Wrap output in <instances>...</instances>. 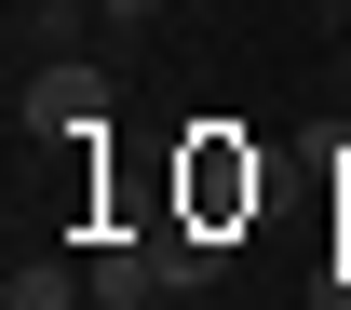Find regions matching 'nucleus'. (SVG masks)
<instances>
[{
    "mask_svg": "<svg viewBox=\"0 0 351 310\" xmlns=\"http://www.w3.org/2000/svg\"><path fill=\"white\" fill-rule=\"evenodd\" d=\"M108 122V68L95 54H54V68H27V94H14V135H95Z\"/></svg>",
    "mask_w": 351,
    "mask_h": 310,
    "instance_id": "f257e3e1",
    "label": "nucleus"
},
{
    "mask_svg": "<svg viewBox=\"0 0 351 310\" xmlns=\"http://www.w3.org/2000/svg\"><path fill=\"white\" fill-rule=\"evenodd\" d=\"M82 297H95V283H82L68 257H27L14 283H0V310H82Z\"/></svg>",
    "mask_w": 351,
    "mask_h": 310,
    "instance_id": "7ed1b4c3",
    "label": "nucleus"
},
{
    "mask_svg": "<svg viewBox=\"0 0 351 310\" xmlns=\"http://www.w3.org/2000/svg\"><path fill=\"white\" fill-rule=\"evenodd\" d=\"M82 27H95V0H27V41H54V54H82Z\"/></svg>",
    "mask_w": 351,
    "mask_h": 310,
    "instance_id": "20e7f679",
    "label": "nucleus"
},
{
    "mask_svg": "<svg viewBox=\"0 0 351 310\" xmlns=\"http://www.w3.org/2000/svg\"><path fill=\"white\" fill-rule=\"evenodd\" d=\"M95 27H162V0H95Z\"/></svg>",
    "mask_w": 351,
    "mask_h": 310,
    "instance_id": "39448f33",
    "label": "nucleus"
},
{
    "mask_svg": "<svg viewBox=\"0 0 351 310\" xmlns=\"http://www.w3.org/2000/svg\"><path fill=\"white\" fill-rule=\"evenodd\" d=\"M82 283H95V310H149V297L176 283V257H162V243H108Z\"/></svg>",
    "mask_w": 351,
    "mask_h": 310,
    "instance_id": "f03ea898",
    "label": "nucleus"
},
{
    "mask_svg": "<svg viewBox=\"0 0 351 310\" xmlns=\"http://www.w3.org/2000/svg\"><path fill=\"white\" fill-rule=\"evenodd\" d=\"M324 283H338V310H351V243H338V257H324Z\"/></svg>",
    "mask_w": 351,
    "mask_h": 310,
    "instance_id": "423d86ee",
    "label": "nucleus"
},
{
    "mask_svg": "<svg viewBox=\"0 0 351 310\" xmlns=\"http://www.w3.org/2000/svg\"><path fill=\"white\" fill-rule=\"evenodd\" d=\"M338 14H351V0H338Z\"/></svg>",
    "mask_w": 351,
    "mask_h": 310,
    "instance_id": "0eeeda50",
    "label": "nucleus"
}]
</instances>
